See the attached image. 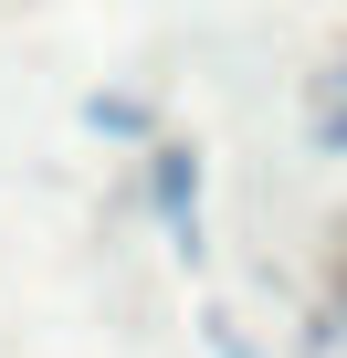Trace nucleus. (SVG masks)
<instances>
[{"label": "nucleus", "instance_id": "obj_1", "mask_svg": "<svg viewBox=\"0 0 347 358\" xmlns=\"http://www.w3.org/2000/svg\"><path fill=\"white\" fill-rule=\"evenodd\" d=\"M316 148H347V64H337L326 95H316Z\"/></svg>", "mask_w": 347, "mask_h": 358}, {"label": "nucleus", "instance_id": "obj_2", "mask_svg": "<svg viewBox=\"0 0 347 358\" xmlns=\"http://www.w3.org/2000/svg\"><path fill=\"white\" fill-rule=\"evenodd\" d=\"M158 211L190 232V158H158Z\"/></svg>", "mask_w": 347, "mask_h": 358}]
</instances>
